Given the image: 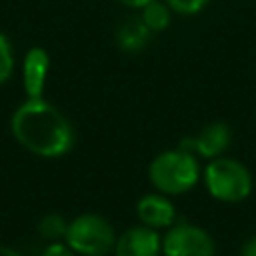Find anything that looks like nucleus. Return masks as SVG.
<instances>
[{"mask_svg": "<svg viewBox=\"0 0 256 256\" xmlns=\"http://www.w3.org/2000/svg\"><path fill=\"white\" fill-rule=\"evenodd\" d=\"M40 256H78V254L64 240H60V242H48V246L42 250Z\"/></svg>", "mask_w": 256, "mask_h": 256, "instance_id": "2eb2a0df", "label": "nucleus"}, {"mask_svg": "<svg viewBox=\"0 0 256 256\" xmlns=\"http://www.w3.org/2000/svg\"><path fill=\"white\" fill-rule=\"evenodd\" d=\"M140 18L148 26L152 34L164 32L172 22V10L164 0H152L144 8H140Z\"/></svg>", "mask_w": 256, "mask_h": 256, "instance_id": "9b49d317", "label": "nucleus"}, {"mask_svg": "<svg viewBox=\"0 0 256 256\" xmlns=\"http://www.w3.org/2000/svg\"><path fill=\"white\" fill-rule=\"evenodd\" d=\"M152 32L148 30V26L144 24V20L138 16H128L124 20L118 22V26L114 28V40L116 46L126 52V54H138L142 52L150 40H152Z\"/></svg>", "mask_w": 256, "mask_h": 256, "instance_id": "9d476101", "label": "nucleus"}, {"mask_svg": "<svg viewBox=\"0 0 256 256\" xmlns=\"http://www.w3.org/2000/svg\"><path fill=\"white\" fill-rule=\"evenodd\" d=\"M12 136L40 158H62L76 142L70 120L44 96L26 98L10 118Z\"/></svg>", "mask_w": 256, "mask_h": 256, "instance_id": "f257e3e1", "label": "nucleus"}, {"mask_svg": "<svg viewBox=\"0 0 256 256\" xmlns=\"http://www.w3.org/2000/svg\"><path fill=\"white\" fill-rule=\"evenodd\" d=\"M172 12L176 14H182V16H194V14H200L208 4L210 0H164Z\"/></svg>", "mask_w": 256, "mask_h": 256, "instance_id": "4468645a", "label": "nucleus"}, {"mask_svg": "<svg viewBox=\"0 0 256 256\" xmlns=\"http://www.w3.org/2000/svg\"><path fill=\"white\" fill-rule=\"evenodd\" d=\"M50 72V54L42 46H32L24 54L22 62V84L26 98H42Z\"/></svg>", "mask_w": 256, "mask_h": 256, "instance_id": "1a4fd4ad", "label": "nucleus"}, {"mask_svg": "<svg viewBox=\"0 0 256 256\" xmlns=\"http://www.w3.org/2000/svg\"><path fill=\"white\" fill-rule=\"evenodd\" d=\"M238 256H256V236L248 238V240L242 244V248H240V254H238Z\"/></svg>", "mask_w": 256, "mask_h": 256, "instance_id": "dca6fc26", "label": "nucleus"}, {"mask_svg": "<svg viewBox=\"0 0 256 256\" xmlns=\"http://www.w3.org/2000/svg\"><path fill=\"white\" fill-rule=\"evenodd\" d=\"M202 178V166L194 152L180 146L158 152L148 164V180L152 188L166 196L190 192Z\"/></svg>", "mask_w": 256, "mask_h": 256, "instance_id": "f03ea898", "label": "nucleus"}, {"mask_svg": "<svg viewBox=\"0 0 256 256\" xmlns=\"http://www.w3.org/2000/svg\"><path fill=\"white\" fill-rule=\"evenodd\" d=\"M122 6H126V8H132V10H140V8H144L148 2H152V0H118Z\"/></svg>", "mask_w": 256, "mask_h": 256, "instance_id": "f3484780", "label": "nucleus"}, {"mask_svg": "<svg viewBox=\"0 0 256 256\" xmlns=\"http://www.w3.org/2000/svg\"><path fill=\"white\" fill-rule=\"evenodd\" d=\"M232 144V130L226 122H210L202 126L194 136H184L180 140V148L194 152L198 158L214 160L226 154Z\"/></svg>", "mask_w": 256, "mask_h": 256, "instance_id": "423d86ee", "label": "nucleus"}, {"mask_svg": "<svg viewBox=\"0 0 256 256\" xmlns=\"http://www.w3.org/2000/svg\"><path fill=\"white\" fill-rule=\"evenodd\" d=\"M136 216L138 222L154 228V230H166L170 228L174 222H178V210L176 204L170 200V196L160 194V192H150L144 194L138 204H136Z\"/></svg>", "mask_w": 256, "mask_h": 256, "instance_id": "6e6552de", "label": "nucleus"}, {"mask_svg": "<svg viewBox=\"0 0 256 256\" xmlns=\"http://www.w3.org/2000/svg\"><path fill=\"white\" fill-rule=\"evenodd\" d=\"M66 230H68V220H64V216L62 214H56V212L42 216L40 222H38V234L44 240H48V242H60V240H64Z\"/></svg>", "mask_w": 256, "mask_h": 256, "instance_id": "f8f14e48", "label": "nucleus"}, {"mask_svg": "<svg viewBox=\"0 0 256 256\" xmlns=\"http://www.w3.org/2000/svg\"><path fill=\"white\" fill-rule=\"evenodd\" d=\"M116 238V228L106 216L84 212L68 222L64 242L78 256H108L114 252Z\"/></svg>", "mask_w": 256, "mask_h": 256, "instance_id": "20e7f679", "label": "nucleus"}, {"mask_svg": "<svg viewBox=\"0 0 256 256\" xmlns=\"http://www.w3.org/2000/svg\"><path fill=\"white\" fill-rule=\"evenodd\" d=\"M0 256H20V252H16L14 248H10L6 244H0Z\"/></svg>", "mask_w": 256, "mask_h": 256, "instance_id": "a211bd4d", "label": "nucleus"}, {"mask_svg": "<svg viewBox=\"0 0 256 256\" xmlns=\"http://www.w3.org/2000/svg\"><path fill=\"white\" fill-rule=\"evenodd\" d=\"M162 256H216V242L206 228L178 220L162 234Z\"/></svg>", "mask_w": 256, "mask_h": 256, "instance_id": "39448f33", "label": "nucleus"}, {"mask_svg": "<svg viewBox=\"0 0 256 256\" xmlns=\"http://www.w3.org/2000/svg\"><path fill=\"white\" fill-rule=\"evenodd\" d=\"M14 72V50L4 32H0V86Z\"/></svg>", "mask_w": 256, "mask_h": 256, "instance_id": "ddd939ff", "label": "nucleus"}, {"mask_svg": "<svg viewBox=\"0 0 256 256\" xmlns=\"http://www.w3.org/2000/svg\"><path fill=\"white\" fill-rule=\"evenodd\" d=\"M202 182L206 186V192L214 200L224 204L244 202L254 188V178L246 164L226 154L208 160V164L202 168Z\"/></svg>", "mask_w": 256, "mask_h": 256, "instance_id": "7ed1b4c3", "label": "nucleus"}, {"mask_svg": "<svg viewBox=\"0 0 256 256\" xmlns=\"http://www.w3.org/2000/svg\"><path fill=\"white\" fill-rule=\"evenodd\" d=\"M112 256H162V234L144 224H136L118 234Z\"/></svg>", "mask_w": 256, "mask_h": 256, "instance_id": "0eeeda50", "label": "nucleus"}]
</instances>
